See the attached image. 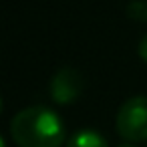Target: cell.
<instances>
[{
	"instance_id": "cell-8",
	"label": "cell",
	"mask_w": 147,
	"mask_h": 147,
	"mask_svg": "<svg viewBox=\"0 0 147 147\" xmlns=\"http://www.w3.org/2000/svg\"><path fill=\"white\" fill-rule=\"evenodd\" d=\"M119 147H135V145H119Z\"/></svg>"
},
{
	"instance_id": "cell-4",
	"label": "cell",
	"mask_w": 147,
	"mask_h": 147,
	"mask_svg": "<svg viewBox=\"0 0 147 147\" xmlns=\"http://www.w3.org/2000/svg\"><path fill=\"white\" fill-rule=\"evenodd\" d=\"M67 147H109V145H107V141H105L97 131H93V129H83V131H77V133L69 139Z\"/></svg>"
},
{
	"instance_id": "cell-5",
	"label": "cell",
	"mask_w": 147,
	"mask_h": 147,
	"mask_svg": "<svg viewBox=\"0 0 147 147\" xmlns=\"http://www.w3.org/2000/svg\"><path fill=\"white\" fill-rule=\"evenodd\" d=\"M139 57H141V59L147 63V34H145L141 40H139Z\"/></svg>"
},
{
	"instance_id": "cell-1",
	"label": "cell",
	"mask_w": 147,
	"mask_h": 147,
	"mask_svg": "<svg viewBox=\"0 0 147 147\" xmlns=\"http://www.w3.org/2000/svg\"><path fill=\"white\" fill-rule=\"evenodd\" d=\"M10 135L18 147H61L65 141V125L53 109L36 105L14 115Z\"/></svg>"
},
{
	"instance_id": "cell-3",
	"label": "cell",
	"mask_w": 147,
	"mask_h": 147,
	"mask_svg": "<svg viewBox=\"0 0 147 147\" xmlns=\"http://www.w3.org/2000/svg\"><path fill=\"white\" fill-rule=\"evenodd\" d=\"M83 93V77L75 69H61L51 79V97L59 105H71Z\"/></svg>"
},
{
	"instance_id": "cell-2",
	"label": "cell",
	"mask_w": 147,
	"mask_h": 147,
	"mask_svg": "<svg viewBox=\"0 0 147 147\" xmlns=\"http://www.w3.org/2000/svg\"><path fill=\"white\" fill-rule=\"evenodd\" d=\"M115 127L125 141H147V97L127 99L117 113Z\"/></svg>"
},
{
	"instance_id": "cell-7",
	"label": "cell",
	"mask_w": 147,
	"mask_h": 147,
	"mask_svg": "<svg viewBox=\"0 0 147 147\" xmlns=\"http://www.w3.org/2000/svg\"><path fill=\"white\" fill-rule=\"evenodd\" d=\"M0 113H2V99H0Z\"/></svg>"
},
{
	"instance_id": "cell-6",
	"label": "cell",
	"mask_w": 147,
	"mask_h": 147,
	"mask_svg": "<svg viewBox=\"0 0 147 147\" xmlns=\"http://www.w3.org/2000/svg\"><path fill=\"white\" fill-rule=\"evenodd\" d=\"M0 147H6V143H4V139L0 137Z\"/></svg>"
}]
</instances>
